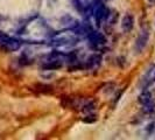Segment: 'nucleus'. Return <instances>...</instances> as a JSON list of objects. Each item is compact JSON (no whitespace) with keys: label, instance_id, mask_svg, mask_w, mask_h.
<instances>
[{"label":"nucleus","instance_id":"obj_12","mask_svg":"<svg viewBox=\"0 0 155 140\" xmlns=\"http://www.w3.org/2000/svg\"><path fill=\"white\" fill-rule=\"evenodd\" d=\"M96 116L94 115H91V113H89L87 116L83 119V122H85V123H93V122H96Z\"/></svg>","mask_w":155,"mask_h":140},{"label":"nucleus","instance_id":"obj_4","mask_svg":"<svg viewBox=\"0 0 155 140\" xmlns=\"http://www.w3.org/2000/svg\"><path fill=\"white\" fill-rule=\"evenodd\" d=\"M89 41L93 45H104L106 42V39L101 33L91 31L89 32Z\"/></svg>","mask_w":155,"mask_h":140},{"label":"nucleus","instance_id":"obj_9","mask_svg":"<svg viewBox=\"0 0 155 140\" xmlns=\"http://www.w3.org/2000/svg\"><path fill=\"white\" fill-rule=\"evenodd\" d=\"M94 108H96L94 102L89 101L86 104H84V105H83V109H82V111H84V112H86V113H91L93 110H94Z\"/></svg>","mask_w":155,"mask_h":140},{"label":"nucleus","instance_id":"obj_13","mask_svg":"<svg viewBox=\"0 0 155 140\" xmlns=\"http://www.w3.org/2000/svg\"><path fill=\"white\" fill-rule=\"evenodd\" d=\"M149 2H152V4H155V0H149Z\"/></svg>","mask_w":155,"mask_h":140},{"label":"nucleus","instance_id":"obj_10","mask_svg":"<svg viewBox=\"0 0 155 140\" xmlns=\"http://www.w3.org/2000/svg\"><path fill=\"white\" fill-rule=\"evenodd\" d=\"M155 108V103L153 101H150L149 103L147 104H143V112H146V113H150Z\"/></svg>","mask_w":155,"mask_h":140},{"label":"nucleus","instance_id":"obj_5","mask_svg":"<svg viewBox=\"0 0 155 140\" xmlns=\"http://www.w3.org/2000/svg\"><path fill=\"white\" fill-rule=\"evenodd\" d=\"M63 65V62L61 60H48L47 62L42 63L41 68L45 70H56L60 69Z\"/></svg>","mask_w":155,"mask_h":140},{"label":"nucleus","instance_id":"obj_11","mask_svg":"<svg viewBox=\"0 0 155 140\" xmlns=\"http://www.w3.org/2000/svg\"><path fill=\"white\" fill-rule=\"evenodd\" d=\"M38 85L40 86V91H41V92L48 93V92H51V91H53L51 86L46 85V84H38Z\"/></svg>","mask_w":155,"mask_h":140},{"label":"nucleus","instance_id":"obj_1","mask_svg":"<svg viewBox=\"0 0 155 140\" xmlns=\"http://www.w3.org/2000/svg\"><path fill=\"white\" fill-rule=\"evenodd\" d=\"M0 46L7 52H15L20 48L21 43L18 40L12 39L7 35H4V36L0 38Z\"/></svg>","mask_w":155,"mask_h":140},{"label":"nucleus","instance_id":"obj_2","mask_svg":"<svg viewBox=\"0 0 155 140\" xmlns=\"http://www.w3.org/2000/svg\"><path fill=\"white\" fill-rule=\"evenodd\" d=\"M93 16H94V20H96V22L97 25L99 26L101 25V21L103 19H105V18H107L110 15V11H107L105 6L103 5V4H98V5H96L94 7H93Z\"/></svg>","mask_w":155,"mask_h":140},{"label":"nucleus","instance_id":"obj_7","mask_svg":"<svg viewBox=\"0 0 155 140\" xmlns=\"http://www.w3.org/2000/svg\"><path fill=\"white\" fill-rule=\"evenodd\" d=\"M138 101L141 104H147V103H149V102L152 101V93L149 92V91H143L139 96V99Z\"/></svg>","mask_w":155,"mask_h":140},{"label":"nucleus","instance_id":"obj_6","mask_svg":"<svg viewBox=\"0 0 155 140\" xmlns=\"http://www.w3.org/2000/svg\"><path fill=\"white\" fill-rule=\"evenodd\" d=\"M133 26H134V18L131 14H127L123 18V21H121V27L126 32L132 31Z\"/></svg>","mask_w":155,"mask_h":140},{"label":"nucleus","instance_id":"obj_3","mask_svg":"<svg viewBox=\"0 0 155 140\" xmlns=\"http://www.w3.org/2000/svg\"><path fill=\"white\" fill-rule=\"evenodd\" d=\"M148 39H149V33L146 29H142L139 33L138 38L135 40V49L138 53H141L143 50V48L147 46Z\"/></svg>","mask_w":155,"mask_h":140},{"label":"nucleus","instance_id":"obj_8","mask_svg":"<svg viewBox=\"0 0 155 140\" xmlns=\"http://www.w3.org/2000/svg\"><path fill=\"white\" fill-rule=\"evenodd\" d=\"M101 61V57L99 55H91L89 58H87V65L89 67H93V65H97L99 64Z\"/></svg>","mask_w":155,"mask_h":140}]
</instances>
